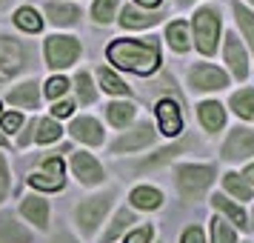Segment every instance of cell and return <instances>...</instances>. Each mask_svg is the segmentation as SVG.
<instances>
[{"label":"cell","mask_w":254,"mask_h":243,"mask_svg":"<svg viewBox=\"0 0 254 243\" xmlns=\"http://www.w3.org/2000/svg\"><path fill=\"white\" fill-rule=\"evenodd\" d=\"M189 81H191V89H197V92H217V89H223V86L229 83V78H226L217 66L200 63V66L191 69Z\"/></svg>","instance_id":"52a82bcc"},{"label":"cell","mask_w":254,"mask_h":243,"mask_svg":"<svg viewBox=\"0 0 254 243\" xmlns=\"http://www.w3.org/2000/svg\"><path fill=\"white\" fill-rule=\"evenodd\" d=\"M66 89H69V81H66V78H52V81L46 83V97L55 100V97H60Z\"/></svg>","instance_id":"e575fe53"},{"label":"cell","mask_w":254,"mask_h":243,"mask_svg":"<svg viewBox=\"0 0 254 243\" xmlns=\"http://www.w3.org/2000/svg\"><path fill=\"white\" fill-rule=\"evenodd\" d=\"M226 63L231 66V75L234 78H246V72H249V60H246V52H243V46H240V40L231 35H226Z\"/></svg>","instance_id":"7c38bea8"},{"label":"cell","mask_w":254,"mask_h":243,"mask_svg":"<svg viewBox=\"0 0 254 243\" xmlns=\"http://www.w3.org/2000/svg\"><path fill=\"white\" fill-rule=\"evenodd\" d=\"M200 123L208 129V132H217V129H223V123H226V112H223V106L220 103H200Z\"/></svg>","instance_id":"e0dca14e"},{"label":"cell","mask_w":254,"mask_h":243,"mask_svg":"<svg viewBox=\"0 0 254 243\" xmlns=\"http://www.w3.org/2000/svg\"><path fill=\"white\" fill-rule=\"evenodd\" d=\"M52 243H77V241H74V238H69V235H58Z\"/></svg>","instance_id":"ee69618b"},{"label":"cell","mask_w":254,"mask_h":243,"mask_svg":"<svg viewBox=\"0 0 254 243\" xmlns=\"http://www.w3.org/2000/svg\"><path fill=\"white\" fill-rule=\"evenodd\" d=\"M115 9H117V0H94V20L97 23H109L112 17H115Z\"/></svg>","instance_id":"4dcf8cb0"},{"label":"cell","mask_w":254,"mask_h":243,"mask_svg":"<svg viewBox=\"0 0 254 243\" xmlns=\"http://www.w3.org/2000/svg\"><path fill=\"white\" fill-rule=\"evenodd\" d=\"M249 155H254V132H249V129H231L229 140L223 146V158L246 161Z\"/></svg>","instance_id":"ba28073f"},{"label":"cell","mask_w":254,"mask_h":243,"mask_svg":"<svg viewBox=\"0 0 254 243\" xmlns=\"http://www.w3.org/2000/svg\"><path fill=\"white\" fill-rule=\"evenodd\" d=\"M131 223H134V215H131V212H126V209H120V212L115 215V220H112L109 232L103 235V243H112V241L117 238V235H123V232H126L128 226H131Z\"/></svg>","instance_id":"cb8c5ba5"},{"label":"cell","mask_w":254,"mask_h":243,"mask_svg":"<svg viewBox=\"0 0 254 243\" xmlns=\"http://www.w3.org/2000/svg\"><path fill=\"white\" fill-rule=\"evenodd\" d=\"M234 14H237V23H240L243 35H246V40H249V46L254 49V14L243 6V3H234Z\"/></svg>","instance_id":"4316f807"},{"label":"cell","mask_w":254,"mask_h":243,"mask_svg":"<svg viewBox=\"0 0 254 243\" xmlns=\"http://www.w3.org/2000/svg\"><path fill=\"white\" fill-rule=\"evenodd\" d=\"M180 243H206V241H203V229H200V226L186 229L183 232V241H180Z\"/></svg>","instance_id":"ab89813d"},{"label":"cell","mask_w":254,"mask_h":243,"mask_svg":"<svg viewBox=\"0 0 254 243\" xmlns=\"http://www.w3.org/2000/svg\"><path fill=\"white\" fill-rule=\"evenodd\" d=\"M46 14L49 20L58 26H71L80 20V9L71 6V3H46Z\"/></svg>","instance_id":"2e32d148"},{"label":"cell","mask_w":254,"mask_h":243,"mask_svg":"<svg viewBox=\"0 0 254 243\" xmlns=\"http://www.w3.org/2000/svg\"><path fill=\"white\" fill-rule=\"evenodd\" d=\"M186 149V143H177V146H169V149H163V152H157L151 161H146L143 166H154V163H163V161H169V158H174L177 152H183Z\"/></svg>","instance_id":"d590c367"},{"label":"cell","mask_w":254,"mask_h":243,"mask_svg":"<svg viewBox=\"0 0 254 243\" xmlns=\"http://www.w3.org/2000/svg\"><path fill=\"white\" fill-rule=\"evenodd\" d=\"M29 183L35 186V189L58 192V189H63V177H52V174H32V177H29Z\"/></svg>","instance_id":"d6a6232c"},{"label":"cell","mask_w":254,"mask_h":243,"mask_svg":"<svg viewBox=\"0 0 254 243\" xmlns=\"http://www.w3.org/2000/svg\"><path fill=\"white\" fill-rule=\"evenodd\" d=\"M0 3H9V0H0Z\"/></svg>","instance_id":"c3c4849f"},{"label":"cell","mask_w":254,"mask_h":243,"mask_svg":"<svg viewBox=\"0 0 254 243\" xmlns=\"http://www.w3.org/2000/svg\"><path fill=\"white\" fill-rule=\"evenodd\" d=\"M252 3H254V0H252Z\"/></svg>","instance_id":"816d5d0a"},{"label":"cell","mask_w":254,"mask_h":243,"mask_svg":"<svg viewBox=\"0 0 254 243\" xmlns=\"http://www.w3.org/2000/svg\"><path fill=\"white\" fill-rule=\"evenodd\" d=\"M149 241H151V226H140L126 238V243H149Z\"/></svg>","instance_id":"8d00e7d4"},{"label":"cell","mask_w":254,"mask_h":243,"mask_svg":"<svg viewBox=\"0 0 254 243\" xmlns=\"http://www.w3.org/2000/svg\"><path fill=\"white\" fill-rule=\"evenodd\" d=\"M174 180L186 200H197L214 180V166H177Z\"/></svg>","instance_id":"7a4b0ae2"},{"label":"cell","mask_w":254,"mask_h":243,"mask_svg":"<svg viewBox=\"0 0 254 243\" xmlns=\"http://www.w3.org/2000/svg\"><path fill=\"white\" fill-rule=\"evenodd\" d=\"M231 109L240 117L254 120V89H243V92L234 94V97H231Z\"/></svg>","instance_id":"7402d4cb"},{"label":"cell","mask_w":254,"mask_h":243,"mask_svg":"<svg viewBox=\"0 0 254 243\" xmlns=\"http://www.w3.org/2000/svg\"><path fill=\"white\" fill-rule=\"evenodd\" d=\"M211 238H214V243H237V235H234V229H231L226 220H211Z\"/></svg>","instance_id":"f546056e"},{"label":"cell","mask_w":254,"mask_h":243,"mask_svg":"<svg viewBox=\"0 0 254 243\" xmlns=\"http://www.w3.org/2000/svg\"><path fill=\"white\" fill-rule=\"evenodd\" d=\"M52 112H55V117H69L71 112H74V103H71V100H60Z\"/></svg>","instance_id":"60d3db41"},{"label":"cell","mask_w":254,"mask_h":243,"mask_svg":"<svg viewBox=\"0 0 254 243\" xmlns=\"http://www.w3.org/2000/svg\"><path fill=\"white\" fill-rule=\"evenodd\" d=\"M74 83H77V94H80L83 103H94V97H97V94H94V86H92V81H89V75L80 72Z\"/></svg>","instance_id":"836d02e7"},{"label":"cell","mask_w":254,"mask_h":243,"mask_svg":"<svg viewBox=\"0 0 254 243\" xmlns=\"http://www.w3.org/2000/svg\"><path fill=\"white\" fill-rule=\"evenodd\" d=\"M9 103L35 109V106H37V83L29 81V83H23V86H14L12 92H9Z\"/></svg>","instance_id":"d6986e66"},{"label":"cell","mask_w":254,"mask_h":243,"mask_svg":"<svg viewBox=\"0 0 254 243\" xmlns=\"http://www.w3.org/2000/svg\"><path fill=\"white\" fill-rule=\"evenodd\" d=\"M43 169H46L52 177H63V161H60V158H49V161H43Z\"/></svg>","instance_id":"74e56055"},{"label":"cell","mask_w":254,"mask_h":243,"mask_svg":"<svg viewBox=\"0 0 254 243\" xmlns=\"http://www.w3.org/2000/svg\"><path fill=\"white\" fill-rule=\"evenodd\" d=\"M223 183H226V189H229L231 195L237 197V200H252V186L246 183V177H243V174H226V180H223Z\"/></svg>","instance_id":"d4e9b609"},{"label":"cell","mask_w":254,"mask_h":243,"mask_svg":"<svg viewBox=\"0 0 254 243\" xmlns=\"http://www.w3.org/2000/svg\"><path fill=\"white\" fill-rule=\"evenodd\" d=\"M166 37H169V43H172L174 52H186V49H189V29H186L183 20H177V23L169 26Z\"/></svg>","instance_id":"484cf974"},{"label":"cell","mask_w":254,"mask_h":243,"mask_svg":"<svg viewBox=\"0 0 254 243\" xmlns=\"http://www.w3.org/2000/svg\"><path fill=\"white\" fill-rule=\"evenodd\" d=\"M154 135H157V132L151 129V123H146V120H143V123H140V126H134L128 135L117 138L112 149H115V152H131V149H140V146H149L151 140H154Z\"/></svg>","instance_id":"9c48e42d"},{"label":"cell","mask_w":254,"mask_h":243,"mask_svg":"<svg viewBox=\"0 0 254 243\" xmlns=\"http://www.w3.org/2000/svg\"><path fill=\"white\" fill-rule=\"evenodd\" d=\"M112 192H103V195H94L89 197V200H83L80 209H77V223H80V229L86 232V235H92L97 226H100V220H103V215L109 212V206H112Z\"/></svg>","instance_id":"8992f818"},{"label":"cell","mask_w":254,"mask_h":243,"mask_svg":"<svg viewBox=\"0 0 254 243\" xmlns=\"http://www.w3.org/2000/svg\"><path fill=\"white\" fill-rule=\"evenodd\" d=\"M26 60H29V52L20 40L9 35L0 37V81H9L12 75H17L26 66Z\"/></svg>","instance_id":"5b68a950"},{"label":"cell","mask_w":254,"mask_h":243,"mask_svg":"<svg viewBox=\"0 0 254 243\" xmlns=\"http://www.w3.org/2000/svg\"><path fill=\"white\" fill-rule=\"evenodd\" d=\"M217 35H220V12L214 6H203L194 14V40L197 49L203 55H211L217 49Z\"/></svg>","instance_id":"3957f363"},{"label":"cell","mask_w":254,"mask_h":243,"mask_svg":"<svg viewBox=\"0 0 254 243\" xmlns=\"http://www.w3.org/2000/svg\"><path fill=\"white\" fill-rule=\"evenodd\" d=\"M109 60L117 69L134 72V75H151L160 63V43L157 37H146V40H115L109 46Z\"/></svg>","instance_id":"6da1fadb"},{"label":"cell","mask_w":254,"mask_h":243,"mask_svg":"<svg viewBox=\"0 0 254 243\" xmlns=\"http://www.w3.org/2000/svg\"><path fill=\"white\" fill-rule=\"evenodd\" d=\"M0 143H3V146H6V140H3V135H0Z\"/></svg>","instance_id":"7dc6e473"},{"label":"cell","mask_w":254,"mask_h":243,"mask_svg":"<svg viewBox=\"0 0 254 243\" xmlns=\"http://www.w3.org/2000/svg\"><path fill=\"white\" fill-rule=\"evenodd\" d=\"M60 132H63V129L58 126V120H40V123H37V135H35V140L37 143H52V140H58L60 138Z\"/></svg>","instance_id":"f1b7e54d"},{"label":"cell","mask_w":254,"mask_h":243,"mask_svg":"<svg viewBox=\"0 0 254 243\" xmlns=\"http://www.w3.org/2000/svg\"><path fill=\"white\" fill-rule=\"evenodd\" d=\"M6 192H9V169H6V161L0 155V200L6 197Z\"/></svg>","instance_id":"f35d334b"},{"label":"cell","mask_w":254,"mask_h":243,"mask_svg":"<svg viewBox=\"0 0 254 243\" xmlns=\"http://www.w3.org/2000/svg\"><path fill=\"white\" fill-rule=\"evenodd\" d=\"M32 132H35V123H29V129H26L23 135H20V146H26V143L32 140Z\"/></svg>","instance_id":"7bdbcfd3"},{"label":"cell","mask_w":254,"mask_h":243,"mask_svg":"<svg viewBox=\"0 0 254 243\" xmlns=\"http://www.w3.org/2000/svg\"><path fill=\"white\" fill-rule=\"evenodd\" d=\"M14 23L20 26L23 32H32V35L43 29V20L37 17V12H35V9H17V14H14Z\"/></svg>","instance_id":"83f0119b"},{"label":"cell","mask_w":254,"mask_h":243,"mask_svg":"<svg viewBox=\"0 0 254 243\" xmlns=\"http://www.w3.org/2000/svg\"><path fill=\"white\" fill-rule=\"evenodd\" d=\"M160 20L154 12H137L134 6H126L123 9V17H120V23L126 26V29H146V26H154Z\"/></svg>","instance_id":"ac0fdd59"},{"label":"cell","mask_w":254,"mask_h":243,"mask_svg":"<svg viewBox=\"0 0 254 243\" xmlns=\"http://www.w3.org/2000/svg\"><path fill=\"white\" fill-rule=\"evenodd\" d=\"M140 6H160V0H137Z\"/></svg>","instance_id":"bcb514c9"},{"label":"cell","mask_w":254,"mask_h":243,"mask_svg":"<svg viewBox=\"0 0 254 243\" xmlns=\"http://www.w3.org/2000/svg\"><path fill=\"white\" fill-rule=\"evenodd\" d=\"M80 58V43L74 37L55 35L46 40V63L52 69H66L74 60Z\"/></svg>","instance_id":"277c9868"},{"label":"cell","mask_w":254,"mask_h":243,"mask_svg":"<svg viewBox=\"0 0 254 243\" xmlns=\"http://www.w3.org/2000/svg\"><path fill=\"white\" fill-rule=\"evenodd\" d=\"M20 212H23L26 218L35 223L37 229H46V226H49V203L43 200V197H37V195L23 197V203H20Z\"/></svg>","instance_id":"5bb4252c"},{"label":"cell","mask_w":254,"mask_h":243,"mask_svg":"<svg viewBox=\"0 0 254 243\" xmlns=\"http://www.w3.org/2000/svg\"><path fill=\"white\" fill-rule=\"evenodd\" d=\"M106 117H109L112 126H128V120L134 117V106L131 103H109Z\"/></svg>","instance_id":"603a6c76"},{"label":"cell","mask_w":254,"mask_h":243,"mask_svg":"<svg viewBox=\"0 0 254 243\" xmlns=\"http://www.w3.org/2000/svg\"><path fill=\"white\" fill-rule=\"evenodd\" d=\"M157 120H160L163 135H169V138H174L183 129V115H180V106L174 100H160L157 103Z\"/></svg>","instance_id":"8fae6325"},{"label":"cell","mask_w":254,"mask_h":243,"mask_svg":"<svg viewBox=\"0 0 254 243\" xmlns=\"http://www.w3.org/2000/svg\"><path fill=\"white\" fill-rule=\"evenodd\" d=\"M131 203L140 209H157L163 203V195L157 192V189H149V186H140V189H134L131 192Z\"/></svg>","instance_id":"44dd1931"},{"label":"cell","mask_w":254,"mask_h":243,"mask_svg":"<svg viewBox=\"0 0 254 243\" xmlns=\"http://www.w3.org/2000/svg\"><path fill=\"white\" fill-rule=\"evenodd\" d=\"M243 177H246L249 183H254V163H252V166H249V169H246V174H243Z\"/></svg>","instance_id":"f6af8a7d"},{"label":"cell","mask_w":254,"mask_h":243,"mask_svg":"<svg viewBox=\"0 0 254 243\" xmlns=\"http://www.w3.org/2000/svg\"><path fill=\"white\" fill-rule=\"evenodd\" d=\"M71 169H74V174L80 177L83 183H100L103 180L100 163L94 161L92 155H86V152H74L71 155Z\"/></svg>","instance_id":"30bf717a"},{"label":"cell","mask_w":254,"mask_h":243,"mask_svg":"<svg viewBox=\"0 0 254 243\" xmlns=\"http://www.w3.org/2000/svg\"><path fill=\"white\" fill-rule=\"evenodd\" d=\"M32 235L12 218V215H0V243H29Z\"/></svg>","instance_id":"9a60e30c"},{"label":"cell","mask_w":254,"mask_h":243,"mask_svg":"<svg viewBox=\"0 0 254 243\" xmlns=\"http://www.w3.org/2000/svg\"><path fill=\"white\" fill-rule=\"evenodd\" d=\"M183 3H191V0H183Z\"/></svg>","instance_id":"681fc988"},{"label":"cell","mask_w":254,"mask_h":243,"mask_svg":"<svg viewBox=\"0 0 254 243\" xmlns=\"http://www.w3.org/2000/svg\"><path fill=\"white\" fill-rule=\"evenodd\" d=\"M211 203H214L217 212H223L229 220H234V226H249V223H246V215H243V209L234 206L226 195H214V197H211Z\"/></svg>","instance_id":"ffe728a7"},{"label":"cell","mask_w":254,"mask_h":243,"mask_svg":"<svg viewBox=\"0 0 254 243\" xmlns=\"http://www.w3.org/2000/svg\"><path fill=\"white\" fill-rule=\"evenodd\" d=\"M252 226H254V218H252Z\"/></svg>","instance_id":"f907efd6"},{"label":"cell","mask_w":254,"mask_h":243,"mask_svg":"<svg viewBox=\"0 0 254 243\" xmlns=\"http://www.w3.org/2000/svg\"><path fill=\"white\" fill-rule=\"evenodd\" d=\"M69 132H71V138L83 140V143H92V146L103 143V129H100V123L94 117H77Z\"/></svg>","instance_id":"4fadbf2b"},{"label":"cell","mask_w":254,"mask_h":243,"mask_svg":"<svg viewBox=\"0 0 254 243\" xmlns=\"http://www.w3.org/2000/svg\"><path fill=\"white\" fill-rule=\"evenodd\" d=\"M100 83H103L106 92H112V94H128V86L120 81V78H115V75H112L109 69L100 72Z\"/></svg>","instance_id":"1f68e13d"},{"label":"cell","mask_w":254,"mask_h":243,"mask_svg":"<svg viewBox=\"0 0 254 243\" xmlns=\"http://www.w3.org/2000/svg\"><path fill=\"white\" fill-rule=\"evenodd\" d=\"M20 123H23V117L20 115H6L3 117V132H14Z\"/></svg>","instance_id":"b9f144b4"}]
</instances>
